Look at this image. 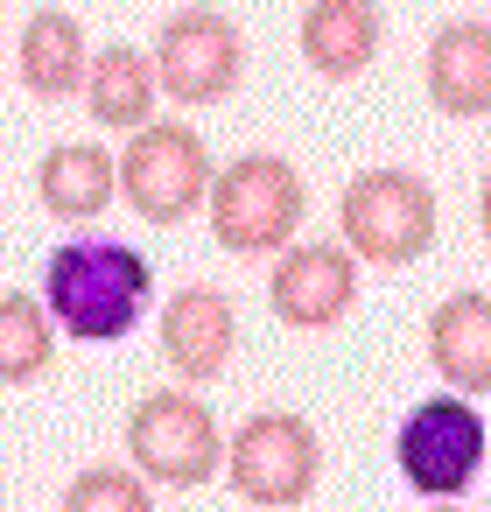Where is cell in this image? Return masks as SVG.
<instances>
[{"mask_svg":"<svg viewBox=\"0 0 491 512\" xmlns=\"http://www.w3.org/2000/svg\"><path fill=\"white\" fill-rule=\"evenodd\" d=\"M155 302V267L120 239H64L43 267V309L78 344H120Z\"/></svg>","mask_w":491,"mask_h":512,"instance_id":"cell-1","label":"cell"},{"mask_svg":"<svg viewBox=\"0 0 491 512\" xmlns=\"http://www.w3.org/2000/svg\"><path fill=\"white\" fill-rule=\"evenodd\" d=\"M204 211H211V239H218L225 253H239V260L281 253V246L295 239L302 211H309V183H302V169L281 162V155H232V162L211 176Z\"/></svg>","mask_w":491,"mask_h":512,"instance_id":"cell-2","label":"cell"},{"mask_svg":"<svg viewBox=\"0 0 491 512\" xmlns=\"http://www.w3.org/2000/svg\"><path fill=\"white\" fill-rule=\"evenodd\" d=\"M435 232H442V211L414 169H365L337 197V239L351 246V260L414 267V260H428Z\"/></svg>","mask_w":491,"mask_h":512,"instance_id":"cell-3","label":"cell"},{"mask_svg":"<svg viewBox=\"0 0 491 512\" xmlns=\"http://www.w3.org/2000/svg\"><path fill=\"white\" fill-rule=\"evenodd\" d=\"M127 456L148 484H169V491H197L225 470V435H218V414L183 393V386H155L134 400L127 414Z\"/></svg>","mask_w":491,"mask_h":512,"instance_id":"cell-4","label":"cell"},{"mask_svg":"<svg viewBox=\"0 0 491 512\" xmlns=\"http://www.w3.org/2000/svg\"><path fill=\"white\" fill-rule=\"evenodd\" d=\"M316 477H323V442H316V428H309L302 414H288V407L246 414V421L232 428V442H225V484H232L246 505H260V512L302 505V498L316 491Z\"/></svg>","mask_w":491,"mask_h":512,"instance_id":"cell-5","label":"cell"},{"mask_svg":"<svg viewBox=\"0 0 491 512\" xmlns=\"http://www.w3.org/2000/svg\"><path fill=\"white\" fill-rule=\"evenodd\" d=\"M484 456H491V435H484V414L463 393H435V400L407 407V421L393 435V463H400L407 491H421L435 505L456 498V491H470L477 470H484Z\"/></svg>","mask_w":491,"mask_h":512,"instance_id":"cell-6","label":"cell"},{"mask_svg":"<svg viewBox=\"0 0 491 512\" xmlns=\"http://www.w3.org/2000/svg\"><path fill=\"white\" fill-rule=\"evenodd\" d=\"M211 148L197 127L183 120H148L127 148H120V197L148 218V225H183L204 197H211Z\"/></svg>","mask_w":491,"mask_h":512,"instance_id":"cell-7","label":"cell"},{"mask_svg":"<svg viewBox=\"0 0 491 512\" xmlns=\"http://www.w3.org/2000/svg\"><path fill=\"white\" fill-rule=\"evenodd\" d=\"M246 78V36L218 8H183L155 29V85L176 106H218Z\"/></svg>","mask_w":491,"mask_h":512,"instance_id":"cell-8","label":"cell"},{"mask_svg":"<svg viewBox=\"0 0 491 512\" xmlns=\"http://www.w3.org/2000/svg\"><path fill=\"white\" fill-rule=\"evenodd\" d=\"M358 302V260L344 239H309L295 253H281L274 281H267V309L288 330H330L344 323Z\"/></svg>","mask_w":491,"mask_h":512,"instance_id":"cell-9","label":"cell"},{"mask_svg":"<svg viewBox=\"0 0 491 512\" xmlns=\"http://www.w3.org/2000/svg\"><path fill=\"white\" fill-rule=\"evenodd\" d=\"M155 337H162V365H169L176 379L211 386V379H225V365H232V351H239V309H232L218 288H176V295L162 302Z\"/></svg>","mask_w":491,"mask_h":512,"instance_id":"cell-10","label":"cell"},{"mask_svg":"<svg viewBox=\"0 0 491 512\" xmlns=\"http://www.w3.org/2000/svg\"><path fill=\"white\" fill-rule=\"evenodd\" d=\"M295 43L316 78H330V85L365 78L386 50V8L379 0H309L295 22Z\"/></svg>","mask_w":491,"mask_h":512,"instance_id":"cell-11","label":"cell"},{"mask_svg":"<svg viewBox=\"0 0 491 512\" xmlns=\"http://www.w3.org/2000/svg\"><path fill=\"white\" fill-rule=\"evenodd\" d=\"M428 99L449 120H491V22H442L421 57Z\"/></svg>","mask_w":491,"mask_h":512,"instance_id":"cell-12","label":"cell"},{"mask_svg":"<svg viewBox=\"0 0 491 512\" xmlns=\"http://www.w3.org/2000/svg\"><path fill=\"white\" fill-rule=\"evenodd\" d=\"M428 365L463 400L491 393V295L484 288H456V295L435 302V316H428Z\"/></svg>","mask_w":491,"mask_h":512,"instance_id":"cell-13","label":"cell"},{"mask_svg":"<svg viewBox=\"0 0 491 512\" xmlns=\"http://www.w3.org/2000/svg\"><path fill=\"white\" fill-rule=\"evenodd\" d=\"M85 71H92V50H85L78 15L36 8V15L22 22V43H15V78H22V92H36V99H71V92H85Z\"/></svg>","mask_w":491,"mask_h":512,"instance_id":"cell-14","label":"cell"},{"mask_svg":"<svg viewBox=\"0 0 491 512\" xmlns=\"http://www.w3.org/2000/svg\"><path fill=\"white\" fill-rule=\"evenodd\" d=\"M155 99H162V85H155V57H148V50L106 43V50L92 57V71H85V113H92L99 127L141 134V127L155 120Z\"/></svg>","mask_w":491,"mask_h":512,"instance_id":"cell-15","label":"cell"},{"mask_svg":"<svg viewBox=\"0 0 491 512\" xmlns=\"http://www.w3.org/2000/svg\"><path fill=\"white\" fill-rule=\"evenodd\" d=\"M120 190V162L92 141H57L43 162H36V197L50 218H71V225H92Z\"/></svg>","mask_w":491,"mask_h":512,"instance_id":"cell-16","label":"cell"},{"mask_svg":"<svg viewBox=\"0 0 491 512\" xmlns=\"http://www.w3.org/2000/svg\"><path fill=\"white\" fill-rule=\"evenodd\" d=\"M50 358H57V316L43 309V295L8 288V295H0V386L43 379Z\"/></svg>","mask_w":491,"mask_h":512,"instance_id":"cell-17","label":"cell"},{"mask_svg":"<svg viewBox=\"0 0 491 512\" xmlns=\"http://www.w3.org/2000/svg\"><path fill=\"white\" fill-rule=\"evenodd\" d=\"M57 512H155V491H148V477L127 470V463H85V470L64 484Z\"/></svg>","mask_w":491,"mask_h":512,"instance_id":"cell-18","label":"cell"},{"mask_svg":"<svg viewBox=\"0 0 491 512\" xmlns=\"http://www.w3.org/2000/svg\"><path fill=\"white\" fill-rule=\"evenodd\" d=\"M477 232H484V246H491V169H484V183H477Z\"/></svg>","mask_w":491,"mask_h":512,"instance_id":"cell-19","label":"cell"},{"mask_svg":"<svg viewBox=\"0 0 491 512\" xmlns=\"http://www.w3.org/2000/svg\"><path fill=\"white\" fill-rule=\"evenodd\" d=\"M428 512H463V505H456V498H442V505H428Z\"/></svg>","mask_w":491,"mask_h":512,"instance_id":"cell-20","label":"cell"}]
</instances>
